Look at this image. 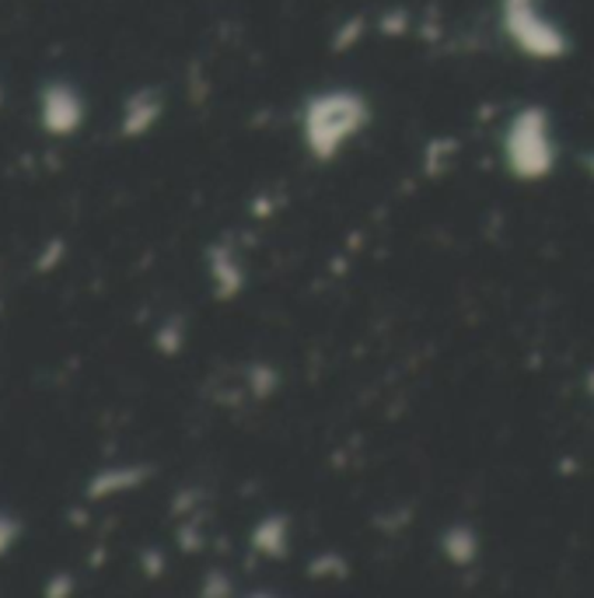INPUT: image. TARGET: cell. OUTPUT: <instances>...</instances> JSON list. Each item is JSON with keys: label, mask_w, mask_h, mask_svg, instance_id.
Masks as SVG:
<instances>
[{"label": "cell", "mask_w": 594, "mask_h": 598, "mask_svg": "<svg viewBox=\"0 0 594 598\" xmlns=\"http://www.w3.org/2000/svg\"><path fill=\"white\" fill-rule=\"evenodd\" d=\"M88 106L81 99V91L67 81H50L39 91V123L46 133L53 137H70L84 127Z\"/></svg>", "instance_id": "4"}, {"label": "cell", "mask_w": 594, "mask_h": 598, "mask_svg": "<svg viewBox=\"0 0 594 598\" xmlns=\"http://www.w3.org/2000/svg\"><path fill=\"white\" fill-rule=\"evenodd\" d=\"M18 539H21V521L0 511V557H4Z\"/></svg>", "instance_id": "12"}, {"label": "cell", "mask_w": 594, "mask_h": 598, "mask_svg": "<svg viewBox=\"0 0 594 598\" xmlns=\"http://www.w3.org/2000/svg\"><path fill=\"white\" fill-rule=\"evenodd\" d=\"M0 106H4V91H0Z\"/></svg>", "instance_id": "18"}, {"label": "cell", "mask_w": 594, "mask_h": 598, "mask_svg": "<svg viewBox=\"0 0 594 598\" xmlns=\"http://www.w3.org/2000/svg\"><path fill=\"white\" fill-rule=\"evenodd\" d=\"M308 574H312V578H346V560L340 557V554H322L315 564H308Z\"/></svg>", "instance_id": "11"}, {"label": "cell", "mask_w": 594, "mask_h": 598, "mask_svg": "<svg viewBox=\"0 0 594 598\" xmlns=\"http://www.w3.org/2000/svg\"><path fill=\"white\" fill-rule=\"evenodd\" d=\"M207 270L213 280V298L231 301L245 291V267L231 246H210L207 249Z\"/></svg>", "instance_id": "6"}, {"label": "cell", "mask_w": 594, "mask_h": 598, "mask_svg": "<svg viewBox=\"0 0 594 598\" xmlns=\"http://www.w3.org/2000/svg\"><path fill=\"white\" fill-rule=\"evenodd\" d=\"M164 116V99L158 88H137L127 106H123V119H119V133L127 140H140L148 137Z\"/></svg>", "instance_id": "5"}, {"label": "cell", "mask_w": 594, "mask_h": 598, "mask_svg": "<svg viewBox=\"0 0 594 598\" xmlns=\"http://www.w3.org/2000/svg\"><path fill=\"white\" fill-rule=\"evenodd\" d=\"M151 480V469L148 466H115V469H99L91 476L88 484V500H105V497H115V494H127V490H137L140 484Z\"/></svg>", "instance_id": "8"}, {"label": "cell", "mask_w": 594, "mask_h": 598, "mask_svg": "<svg viewBox=\"0 0 594 598\" xmlns=\"http://www.w3.org/2000/svg\"><path fill=\"white\" fill-rule=\"evenodd\" d=\"M584 165H587V172L594 176V155H587V158H584Z\"/></svg>", "instance_id": "17"}, {"label": "cell", "mask_w": 594, "mask_h": 598, "mask_svg": "<svg viewBox=\"0 0 594 598\" xmlns=\"http://www.w3.org/2000/svg\"><path fill=\"white\" fill-rule=\"evenodd\" d=\"M252 549L259 557H266V560H283L291 554V518L288 515H266V518H259L252 525V536H249Z\"/></svg>", "instance_id": "7"}, {"label": "cell", "mask_w": 594, "mask_h": 598, "mask_svg": "<svg viewBox=\"0 0 594 598\" xmlns=\"http://www.w3.org/2000/svg\"><path fill=\"white\" fill-rule=\"evenodd\" d=\"M70 585H74V578H70V574H57V578H53L50 585H46V595H50V598L70 595V591H74V588H70Z\"/></svg>", "instance_id": "15"}, {"label": "cell", "mask_w": 594, "mask_h": 598, "mask_svg": "<svg viewBox=\"0 0 594 598\" xmlns=\"http://www.w3.org/2000/svg\"><path fill=\"white\" fill-rule=\"evenodd\" d=\"M154 343H158V350H161V353L175 357V353L182 350V343H185V332H182V319H169V322H164V326L158 329Z\"/></svg>", "instance_id": "10"}, {"label": "cell", "mask_w": 594, "mask_h": 598, "mask_svg": "<svg viewBox=\"0 0 594 598\" xmlns=\"http://www.w3.org/2000/svg\"><path fill=\"white\" fill-rule=\"evenodd\" d=\"M584 386H587V399L594 402V368L587 371V378H584Z\"/></svg>", "instance_id": "16"}, {"label": "cell", "mask_w": 594, "mask_h": 598, "mask_svg": "<svg viewBox=\"0 0 594 598\" xmlns=\"http://www.w3.org/2000/svg\"><path fill=\"white\" fill-rule=\"evenodd\" d=\"M504 169L517 182H542L556 172L560 148L553 133V116L545 106H521L501 137Z\"/></svg>", "instance_id": "2"}, {"label": "cell", "mask_w": 594, "mask_h": 598, "mask_svg": "<svg viewBox=\"0 0 594 598\" xmlns=\"http://www.w3.org/2000/svg\"><path fill=\"white\" fill-rule=\"evenodd\" d=\"M501 29L532 60H563L570 39L556 21L542 11L538 0H501Z\"/></svg>", "instance_id": "3"}, {"label": "cell", "mask_w": 594, "mask_h": 598, "mask_svg": "<svg viewBox=\"0 0 594 598\" xmlns=\"http://www.w3.org/2000/svg\"><path fill=\"white\" fill-rule=\"evenodd\" d=\"M441 557L451 564V567H472L475 560H480V532L472 529V525L465 521H455V525H444L441 529Z\"/></svg>", "instance_id": "9"}, {"label": "cell", "mask_w": 594, "mask_h": 598, "mask_svg": "<svg viewBox=\"0 0 594 598\" xmlns=\"http://www.w3.org/2000/svg\"><path fill=\"white\" fill-rule=\"evenodd\" d=\"M60 259H63V242L57 238V242H50V252H42V256H39L36 267H39V270H53Z\"/></svg>", "instance_id": "14"}, {"label": "cell", "mask_w": 594, "mask_h": 598, "mask_svg": "<svg viewBox=\"0 0 594 598\" xmlns=\"http://www.w3.org/2000/svg\"><path fill=\"white\" fill-rule=\"evenodd\" d=\"M276 371L270 368V365H255L252 368V392H259V396H270L273 389H276Z\"/></svg>", "instance_id": "13"}, {"label": "cell", "mask_w": 594, "mask_h": 598, "mask_svg": "<svg viewBox=\"0 0 594 598\" xmlns=\"http://www.w3.org/2000/svg\"><path fill=\"white\" fill-rule=\"evenodd\" d=\"M371 102L353 88H325L301 106V143L312 161H336L371 127Z\"/></svg>", "instance_id": "1"}]
</instances>
